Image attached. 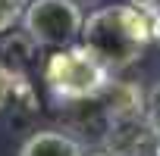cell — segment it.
Instances as JSON below:
<instances>
[{
    "label": "cell",
    "instance_id": "6da1fadb",
    "mask_svg": "<svg viewBox=\"0 0 160 156\" xmlns=\"http://www.w3.org/2000/svg\"><path fill=\"white\" fill-rule=\"evenodd\" d=\"M82 47H88L110 72H122L160 41V0H132L94 10L82 22Z\"/></svg>",
    "mask_w": 160,
    "mask_h": 156
},
{
    "label": "cell",
    "instance_id": "7a4b0ae2",
    "mask_svg": "<svg viewBox=\"0 0 160 156\" xmlns=\"http://www.w3.org/2000/svg\"><path fill=\"white\" fill-rule=\"evenodd\" d=\"M113 81V72L82 44L53 50L44 66V85L57 103L98 100Z\"/></svg>",
    "mask_w": 160,
    "mask_h": 156
},
{
    "label": "cell",
    "instance_id": "3957f363",
    "mask_svg": "<svg viewBox=\"0 0 160 156\" xmlns=\"http://www.w3.org/2000/svg\"><path fill=\"white\" fill-rule=\"evenodd\" d=\"M22 31L35 47L63 50L82 34V7L78 0H32L22 13Z\"/></svg>",
    "mask_w": 160,
    "mask_h": 156
},
{
    "label": "cell",
    "instance_id": "277c9868",
    "mask_svg": "<svg viewBox=\"0 0 160 156\" xmlns=\"http://www.w3.org/2000/svg\"><path fill=\"white\" fill-rule=\"evenodd\" d=\"M19 156H85V147L66 131L44 128V131H35L19 147Z\"/></svg>",
    "mask_w": 160,
    "mask_h": 156
},
{
    "label": "cell",
    "instance_id": "5b68a950",
    "mask_svg": "<svg viewBox=\"0 0 160 156\" xmlns=\"http://www.w3.org/2000/svg\"><path fill=\"white\" fill-rule=\"evenodd\" d=\"M144 125H148V134L160 140V78L151 85L148 100H144Z\"/></svg>",
    "mask_w": 160,
    "mask_h": 156
},
{
    "label": "cell",
    "instance_id": "8992f818",
    "mask_svg": "<svg viewBox=\"0 0 160 156\" xmlns=\"http://www.w3.org/2000/svg\"><path fill=\"white\" fill-rule=\"evenodd\" d=\"M28 3H32V0H0V34L10 31L22 19V13H25Z\"/></svg>",
    "mask_w": 160,
    "mask_h": 156
},
{
    "label": "cell",
    "instance_id": "52a82bcc",
    "mask_svg": "<svg viewBox=\"0 0 160 156\" xmlns=\"http://www.w3.org/2000/svg\"><path fill=\"white\" fill-rule=\"evenodd\" d=\"M13 88H16V75H13V69H10L3 59H0V109L7 106V100H10Z\"/></svg>",
    "mask_w": 160,
    "mask_h": 156
},
{
    "label": "cell",
    "instance_id": "ba28073f",
    "mask_svg": "<svg viewBox=\"0 0 160 156\" xmlns=\"http://www.w3.org/2000/svg\"><path fill=\"white\" fill-rule=\"evenodd\" d=\"M88 156H122V153H113V150H94V153H88Z\"/></svg>",
    "mask_w": 160,
    "mask_h": 156
}]
</instances>
